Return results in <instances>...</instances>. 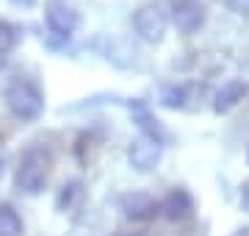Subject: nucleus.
Masks as SVG:
<instances>
[{
	"label": "nucleus",
	"mask_w": 249,
	"mask_h": 236,
	"mask_svg": "<svg viewBox=\"0 0 249 236\" xmlns=\"http://www.w3.org/2000/svg\"><path fill=\"white\" fill-rule=\"evenodd\" d=\"M83 197V189H80V183H70V186H64L61 195H58V209L67 211V209H75Z\"/></svg>",
	"instance_id": "nucleus-10"
},
{
	"label": "nucleus",
	"mask_w": 249,
	"mask_h": 236,
	"mask_svg": "<svg viewBox=\"0 0 249 236\" xmlns=\"http://www.w3.org/2000/svg\"><path fill=\"white\" fill-rule=\"evenodd\" d=\"M175 20H178V25L183 31H191L199 22V11H196L194 3H180L178 9H175Z\"/></svg>",
	"instance_id": "nucleus-8"
},
{
	"label": "nucleus",
	"mask_w": 249,
	"mask_h": 236,
	"mask_svg": "<svg viewBox=\"0 0 249 236\" xmlns=\"http://www.w3.org/2000/svg\"><path fill=\"white\" fill-rule=\"evenodd\" d=\"M47 175H50V156L42 147H31L14 173V186L22 195H39L47 186Z\"/></svg>",
	"instance_id": "nucleus-1"
},
{
	"label": "nucleus",
	"mask_w": 249,
	"mask_h": 236,
	"mask_svg": "<svg viewBox=\"0 0 249 236\" xmlns=\"http://www.w3.org/2000/svg\"><path fill=\"white\" fill-rule=\"evenodd\" d=\"M14 6H19V9H34L36 6V0H11Z\"/></svg>",
	"instance_id": "nucleus-11"
},
{
	"label": "nucleus",
	"mask_w": 249,
	"mask_h": 236,
	"mask_svg": "<svg viewBox=\"0 0 249 236\" xmlns=\"http://www.w3.org/2000/svg\"><path fill=\"white\" fill-rule=\"evenodd\" d=\"M45 20L50 25V31L58 34V37H70L72 31L80 25V14L72 6H67V3H50L45 11Z\"/></svg>",
	"instance_id": "nucleus-3"
},
{
	"label": "nucleus",
	"mask_w": 249,
	"mask_h": 236,
	"mask_svg": "<svg viewBox=\"0 0 249 236\" xmlns=\"http://www.w3.org/2000/svg\"><path fill=\"white\" fill-rule=\"evenodd\" d=\"M19 42V31L11 22H6V20H0V56L11 53L14 47H17Z\"/></svg>",
	"instance_id": "nucleus-9"
},
{
	"label": "nucleus",
	"mask_w": 249,
	"mask_h": 236,
	"mask_svg": "<svg viewBox=\"0 0 249 236\" xmlns=\"http://www.w3.org/2000/svg\"><path fill=\"white\" fill-rule=\"evenodd\" d=\"M22 234V219L11 206H0V236H19Z\"/></svg>",
	"instance_id": "nucleus-7"
},
{
	"label": "nucleus",
	"mask_w": 249,
	"mask_h": 236,
	"mask_svg": "<svg viewBox=\"0 0 249 236\" xmlns=\"http://www.w3.org/2000/svg\"><path fill=\"white\" fill-rule=\"evenodd\" d=\"M124 214L130 219H150L155 214V203L147 195H130L124 200Z\"/></svg>",
	"instance_id": "nucleus-6"
},
{
	"label": "nucleus",
	"mask_w": 249,
	"mask_h": 236,
	"mask_svg": "<svg viewBox=\"0 0 249 236\" xmlns=\"http://www.w3.org/2000/svg\"><path fill=\"white\" fill-rule=\"evenodd\" d=\"M127 158H130V164H133L136 170H150L152 164L158 161V145L147 137L136 139L133 145H130V150H127Z\"/></svg>",
	"instance_id": "nucleus-5"
},
{
	"label": "nucleus",
	"mask_w": 249,
	"mask_h": 236,
	"mask_svg": "<svg viewBox=\"0 0 249 236\" xmlns=\"http://www.w3.org/2000/svg\"><path fill=\"white\" fill-rule=\"evenodd\" d=\"M163 28H166V17L158 6H144L136 11V31L144 39H158L163 34Z\"/></svg>",
	"instance_id": "nucleus-4"
},
{
	"label": "nucleus",
	"mask_w": 249,
	"mask_h": 236,
	"mask_svg": "<svg viewBox=\"0 0 249 236\" xmlns=\"http://www.w3.org/2000/svg\"><path fill=\"white\" fill-rule=\"evenodd\" d=\"M6 106H9V111L17 119L34 122V119H39L42 111H45V98H42V92H39L36 83L17 78V81L6 89Z\"/></svg>",
	"instance_id": "nucleus-2"
}]
</instances>
